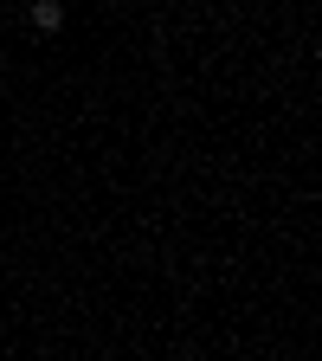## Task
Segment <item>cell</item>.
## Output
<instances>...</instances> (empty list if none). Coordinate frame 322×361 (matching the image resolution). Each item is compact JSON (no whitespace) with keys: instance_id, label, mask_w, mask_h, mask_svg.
<instances>
[{"instance_id":"1","label":"cell","mask_w":322,"mask_h":361,"mask_svg":"<svg viewBox=\"0 0 322 361\" xmlns=\"http://www.w3.org/2000/svg\"><path fill=\"white\" fill-rule=\"evenodd\" d=\"M26 20H32L39 32H58V26H65V7H58V0H32V7H26Z\"/></svg>"}]
</instances>
